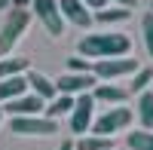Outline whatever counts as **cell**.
<instances>
[{"label": "cell", "instance_id": "d6986e66", "mask_svg": "<svg viewBox=\"0 0 153 150\" xmlns=\"http://www.w3.org/2000/svg\"><path fill=\"white\" fill-rule=\"evenodd\" d=\"M95 19L101 25H113V22H129L132 19V9H123V6H113V9H101L95 12Z\"/></svg>", "mask_w": 153, "mask_h": 150}, {"label": "cell", "instance_id": "8fae6325", "mask_svg": "<svg viewBox=\"0 0 153 150\" xmlns=\"http://www.w3.org/2000/svg\"><path fill=\"white\" fill-rule=\"evenodd\" d=\"M28 89L37 98H43V101H55V98H58L55 80H49L46 74H40V71H28Z\"/></svg>", "mask_w": 153, "mask_h": 150}, {"label": "cell", "instance_id": "4fadbf2b", "mask_svg": "<svg viewBox=\"0 0 153 150\" xmlns=\"http://www.w3.org/2000/svg\"><path fill=\"white\" fill-rule=\"evenodd\" d=\"M92 98H95V101H104V104H113V107H123V101L129 98V89H120V86L101 83V86H95Z\"/></svg>", "mask_w": 153, "mask_h": 150}, {"label": "cell", "instance_id": "5bb4252c", "mask_svg": "<svg viewBox=\"0 0 153 150\" xmlns=\"http://www.w3.org/2000/svg\"><path fill=\"white\" fill-rule=\"evenodd\" d=\"M31 71V58H22V55H16V58H0V80H9V77H25V74Z\"/></svg>", "mask_w": 153, "mask_h": 150}, {"label": "cell", "instance_id": "ac0fdd59", "mask_svg": "<svg viewBox=\"0 0 153 150\" xmlns=\"http://www.w3.org/2000/svg\"><path fill=\"white\" fill-rule=\"evenodd\" d=\"M126 144H129V150H153V132H147V129L129 132Z\"/></svg>", "mask_w": 153, "mask_h": 150}, {"label": "cell", "instance_id": "7a4b0ae2", "mask_svg": "<svg viewBox=\"0 0 153 150\" xmlns=\"http://www.w3.org/2000/svg\"><path fill=\"white\" fill-rule=\"evenodd\" d=\"M28 25H31V12L28 9H9L3 28H0V58H6L19 46V40L28 31Z\"/></svg>", "mask_w": 153, "mask_h": 150}, {"label": "cell", "instance_id": "3957f363", "mask_svg": "<svg viewBox=\"0 0 153 150\" xmlns=\"http://www.w3.org/2000/svg\"><path fill=\"white\" fill-rule=\"evenodd\" d=\"M135 120V110L129 107H110L107 114H101L95 123H92V135H101V138H113L117 132L129 129Z\"/></svg>", "mask_w": 153, "mask_h": 150}, {"label": "cell", "instance_id": "277c9868", "mask_svg": "<svg viewBox=\"0 0 153 150\" xmlns=\"http://www.w3.org/2000/svg\"><path fill=\"white\" fill-rule=\"evenodd\" d=\"M141 71L135 58H104V61H92V77L95 80H120V77H135V74Z\"/></svg>", "mask_w": 153, "mask_h": 150}, {"label": "cell", "instance_id": "30bf717a", "mask_svg": "<svg viewBox=\"0 0 153 150\" xmlns=\"http://www.w3.org/2000/svg\"><path fill=\"white\" fill-rule=\"evenodd\" d=\"M58 9H61V19L74 28H89L92 25V9L83 0H58Z\"/></svg>", "mask_w": 153, "mask_h": 150}, {"label": "cell", "instance_id": "7c38bea8", "mask_svg": "<svg viewBox=\"0 0 153 150\" xmlns=\"http://www.w3.org/2000/svg\"><path fill=\"white\" fill-rule=\"evenodd\" d=\"M22 95H28V74H25V77L0 80V104H9V101H16Z\"/></svg>", "mask_w": 153, "mask_h": 150}, {"label": "cell", "instance_id": "e0dca14e", "mask_svg": "<svg viewBox=\"0 0 153 150\" xmlns=\"http://www.w3.org/2000/svg\"><path fill=\"white\" fill-rule=\"evenodd\" d=\"M76 150H113V138H101V135H83L76 141Z\"/></svg>", "mask_w": 153, "mask_h": 150}, {"label": "cell", "instance_id": "2e32d148", "mask_svg": "<svg viewBox=\"0 0 153 150\" xmlns=\"http://www.w3.org/2000/svg\"><path fill=\"white\" fill-rule=\"evenodd\" d=\"M138 117H141V126L153 132V92L138 95Z\"/></svg>", "mask_w": 153, "mask_h": 150}, {"label": "cell", "instance_id": "484cf974", "mask_svg": "<svg viewBox=\"0 0 153 150\" xmlns=\"http://www.w3.org/2000/svg\"><path fill=\"white\" fill-rule=\"evenodd\" d=\"M61 150H76V144L74 141H61Z\"/></svg>", "mask_w": 153, "mask_h": 150}, {"label": "cell", "instance_id": "ffe728a7", "mask_svg": "<svg viewBox=\"0 0 153 150\" xmlns=\"http://www.w3.org/2000/svg\"><path fill=\"white\" fill-rule=\"evenodd\" d=\"M150 83H153V68H141V71H138L135 77H132V86H129V92H132V95H144Z\"/></svg>", "mask_w": 153, "mask_h": 150}, {"label": "cell", "instance_id": "4316f807", "mask_svg": "<svg viewBox=\"0 0 153 150\" xmlns=\"http://www.w3.org/2000/svg\"><path fill=\"white\" fill-rule=\"evenodd\" d=\"M16 0H0V9H6V6H12Z\"/></svg>", "mask_w": 153, "mask_h": 150}, {"label": "cell", "instance_id": "8992f818", "mask_svg": "<svg viewBox=\"0 0 153 150\" xmlns=\"http://www.w3.org/2000/svg\"><path fill=\"white\" fill-rule=\"evenodd\" d=\"M9 132H16V135H31V138H37V135H55L58 126L52 120H46V117H12L9 120Z\"/></svg>", "mask_w": 153, "mask_h": 150}, {"label": "cell", "instance_id": "6da1fadb", "mask_svg": "<svg viewBox=\"0 0 153 150\" xmlns=\"http://www.w3.org/2000/svg\"><path fill=\"white\" fill-rule=\"evenodd\" d=\"M76 52L83 58H126L132 52V40L126 34H113V31H101V34H86L80 43H76Z\"/></svg>", "mask_w": 153, "mask_h": 150}, {"label": "cell", "instance_id": "9a60e30c", "mask_svg": "<svg viewBox=\"0 0 153 150\" xmlns=\"http://www.w3.org/2000/svg\"><path fill=\"white\" fill-rule=\"evenodd\" d=\"M74 104H76V98H71V95H58L55 101H49V107H46V120H58V117H68V114H74Z\"/></svg>", "mask_w": 153, "mask_h": 150}, {"label": "cell", "instance_id": "5b68a950", "mask_svg": "<svg viewBox=\"0 0 153 150\" xmlns=\"http://www.w3.org/2000/svg\"><path fill=\"white\" fill-rule=\"evenodd\" d=\"M34 16L40 19V25L46 28V34L61 37L65 34V19H61V9H58V0H34Z\"/></svg>", "mask_w": 153, "mask_h": 150}, {"label": "cell", "instance_id": "44dd1931", "mask_svg": "<svg viewBox=\"0 0 153 150\" xmlns=\"http://www.w3.org/2000/svg\"><path fill=\"white\" fill-rule=\"evenodd\" d=\"M141 34H144V46L153 58V12H144L141 16Z\"/></svg>", "mask_w": 153, "mask_h": 150}, {"label": "cell", "instance_id": "52a82bcc", "mask_svg": "<svg viewBox=\"0 0 153 150\" xmlns=\"http://www.w3.org/2000/svg\"><path fill=\"white\" fill-rule=\"evenodd\" d=\"M55 89L58 95H71V98H80V95H89L95 92V77L92 74H61L55 80Z\"/></svg>", "mask_w": 153, "mask_h": 150}, {"label": "cell", "instance_id": "d4e9b609", "mask_svg": "<svg viewBox=\"0 0 153 150\" xmlns=\"http://www.w3.org/2000/svg\"><path fill=\"white\" fill-rule=\"evenodd\" d=\"M34 3V0H16V3H12V9H28Z\"/></svg>", "mask_w": 153, "mask_h": 150}, {"label": "cell", "instance_id": "83f0119b", "mask_svg": "<svg viewBox=\"0 0 153 150\" xmlns=\"http://www.w3.org/2000/svg\"><path fill=\"white\" fill-rule=\"evenodd\" d=\"M0 123H3V107H0Z\"/></svg>", "mask_w": 153, "mask_h": 150}, {"label": "cell", "instance_id": "603a6c76", "mask_svg": "<svg viewBox=\"0 0 153 150\" xmlns=\"http://www.w3.org/2000/svg\"><path fill=\"white\" fill-rule=\"evenodd\" d=\"M83 3H86V6H92V9H98V12H101V9H107V0H83Z\"/></svg>", "mask_w": 153, "mask_h": 150}, {"label": "cell", "instance_id": "f1b7e54d", "mask_svg": "<svg viewBox=\"0 0 153 150\" xmlns=\"http://www.w3.org/2000/svg\"><path fill=\"white\" fill-rule=\"evenodd\" d=\"M150 12H153V0H150Z\"/></svg>", "mask_w": 153, "mask_h": 150}, {"label": "cell", "instance_id": "9c48e42d", "mask_svg": "<svg viewBox=\"0 0 153 150\" xmlns=\"http://www.w3.org/2000/svg\"><path fill=\"white\" fill-rule=\"evenodd\" d=\"M43 110H46V101L37 98L34 92H28V95L16 98V101L3 104V114H9V117H43Z\"/></svg>", "mask_w": 153, "mask_h": 150}, {"label": "cell", "instance_id": "ba28073f", "mask_svg": "<svg viewBox=\"0 0 153 150\" xmlns=\"http://www.w3.org/2000/svg\"><path fill=\"white\" fill-rule=\"evenodd\" d=\"M92 114H95V98L92 92L89 95H80L74 104V114H71V132L74 135H89V129H92Z\"/></svg>", "mask_w": 153, "mask_h": 150}, {"label": "cell", "instance_id": "7402d4cb", "mask_svg": "<svg viewBox=\"0 0 153 150\" xmlns=\"http://www.w3.org/2000/svg\"><path fill=\"white\" fill-rule=\"evenodd\" d=\"M68 74H92V61L83 58V55L68 58Z\"/></svg>", "mask_w": 153, "mask_h": 150}, {"label": "cell", "instance_id": "cb8c5ba5", "mask_svg": "<svg viewBox=\"0 0 153 150\" xmlns=\"http://www.w3.org/2000/svg\"><path fill=\"white\" fill-rule=\"evenodd\" d=\"M113 3H117V6H123V9H132L138 0H113Z\"/></svg>", "mask_w": 153, "mask_h": 150}]
</instances>
